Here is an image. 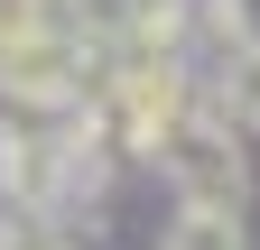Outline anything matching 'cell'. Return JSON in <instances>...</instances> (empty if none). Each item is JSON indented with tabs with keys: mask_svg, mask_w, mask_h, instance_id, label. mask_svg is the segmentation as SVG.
<instances>
[{
	"mask_svg": "<svg viewBox=\"0 0 260 250\" xmlns=\"http://www.w3.org/2000/svg\"><path fill=\"white\" fill-rule=\"evenodd\" d=\"M10 37H19V28H10V19H0V47H10Z\"/></svg>",
	"mask_w": 260,
	"mask_h": 250,
	"instance_id": "cell-8",
	"label": "cell"
},
{
	"mask_svg": "<svg viewBox=\"0 0 260 250\" xmlns=\"http://www.w3.org/2000/svg\"><path fill=\"white\" fill-rule=\"evenodd\" d=\"M103 84V56L75 28H19L0 47V102L10 111H84Z\"/></svg>",
	"mask_w": 260,
	"mask_h": 250,
	"instance_id": "cell-1",
	"label": "cell"
},
{
	"mask_svg": "<svg viewBox=\"0 0 260 250\" xmlns=\"http://www.w3.org/2000/svg\"><path fill=\"white\" fill-rule=\"evenodd\" d=\"M121 10H130V19H140V10H177V0H121Z\"/></svg>",
	"mask_w": 260,
	"mask_h": 250,
	"instance_id": "cell-7",
	"label": "cell"
},
{
	"mask_svg": "<svg viewBox=\"0 0 260 250\" xmlns=\"http://www.w3.org/2000/svg\"><path fill=\"white\" fill-rule=\"evenodd\" d=\"M0 241H10V213H0Z\"/></svg>",
	"mask_w": 260,
	"mask_h": 250,
	"instance_id": "cell-9",
	"label": "cell"
},
{
	"mask_svg": "<svg viewBox=\"0 0 260 250\" xmlns=\"http://www.w3.org/2000/svg\"><path fill=\"white\" fill-rule=\"evenodd\" d=\"M260 37V19H251V0H186V47H214V65L233 47Z\"/></svg>",
	"mask_w": 260,
	"mask_h": 250,
	"instance_id": "cell-5",
	"label": "cell"
},
{
	"mask_svg": "<svg viewBox=\"0 0 260 250\" xmlns=\"http://www.w3.org/2000/svg\"><path fill=\"white\" fill-rule=\"evenodd\" d=\"M158 250H242V213H205V204H177Z\"/></svg>",
	"mask_w": 260,
	"mask_h": 250,
	"instance_id": "cell-6",
	"label": "cell"
},
{
	"mask_svg": "<svg viewBox=\"0 0 260 250\" xmlns=\"http://www.w3.org/2000/svg\"><path fill=\"white\" fill-rule=\"evenodd\" d=\"M56 120L65 111H10L0 102V213H10V223H65Z\"/></svg>",
	"mask_w": 260,
	"mask_h": 250,
	"instance_id": "cell-3",
	"label": "cell"
},
{
	"mask_svg": "<svg viewBox=\"0 0 260 250\" xmlns=\"http://www.w3.org/2000/svg\"><path fill=\"white\" fill-rule=\"evenodd\" d=\"M205 102H214L223 120H233L242 139L260 130V37H251V47H233V56L214 65V93H205Z\"/></svg>",
	"mask_w": 260,
	"mask_h": 250,
	"instance_id": "cell-4",
	"label": "cell"
},
{
	"mask_svg": "<svg viewBox=\"0 0 260 250\" xmlns=\"http://www.w3.org/2000/svg\"><path fill=\"white\" fill-rule=\"evenodd\" d=\"M158 167H168L177 204H205V213H242V204H251V158H242V130H233L214 102H195L177 130L158 139Z\"/></svg>",
	"mask_w": 260,
	"mask_h": 250,
	"instance_id": "cell-2",
	"label": "cell"
}]
</instances>
